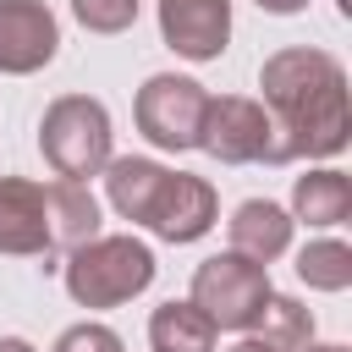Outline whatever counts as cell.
Here are the masks:
<instances>
[{
    "label": "cell",
    "instance_id": "1",
    "mask_svg": "<svg viewBox=\"0 0 352 352\" xmlns=\"http://www.w3.org/2000/svg\"><path fill=\"white\" fill-rule=\"evenodd\" d=\"M258 88L270 104V121L280 132L286 160H330L352 138V104H346V72L330 50H275L258 66Z\"/></svg>",
    "mask_w": 352,
    "mask_h": 352
},
{
    "label": "cell",
    "instance_id": "2",
    "mask_svg": "<svg viewBox=\"0 0 352 352\" xmlns=\"http://www.w3.org/2000/svg\"><path fill=\"white\" fill-rule=\"evenodd\" d=\"M154 280V253L138 236H94L66 258V292L82 308H121Z\"/></svg>",
    "mask_w": 352,
    "mask_h": 352
},
{
    "label": "cell",
    "instance_id": "3",
    "mask_svg": "<svg viewBox=\"0 0 352 352\" xmlns=\"http://www.w3.org/2000/svg\"><path fill=\"white\" fill-rule=\"evenodd\" d=\"M110 110L88 94H60L38 121V148L60 182H88L110 165Z\"/></svg>",
    "mask_w": 352,
    "mask_h": 352
},
{
    "label": "cell",
    "instance_id": "4",
    "mask_svg": "<svg viewBox=\"0 0 352 352\" xmlns=\"http://www.w3.org/2000/svg\"><path fill=\"white\" fill-rule=\"evenodd\" d=\"M270 270L242 258V253H214L192 270V308L214 324V330H253L258 308L270 302Z\"/></svg>",
    "mask_w": 352,
    "mask_h": 352
},
{
    "label": "cell",
    "instance_id": "5",
    "mask_svg": "<svg viewBox=\"0 0 352 352\" xmlns=\"http://www.w3.org/2000/svg\"><path fill=\"white\" fill-rule=\"evenodd\" d=\"M198 148H209L220 165H286V148H280L270 110L258 99H242V94L209 99Z\"/></svg>",
    "mask_w": 352,
    "mask_h": 352
},
{
    "label": "cell",
    "instance_id": "6",
    "mask_svg": "<svg viewBox=\"0 0 352 352\" xmlns=\"http://www.w3.org/2000/svg\"><path fill=\"white\" fill-rule=\"evenodd\" d=\"M204 110H209V94L204 82L192 77H176V72H160L138 88V132L154 143V148H198V132H204Z\"/></svg>",
    "mask_w": 352,
    "mask_h": 352
},
{
    "label": "cell",
    "instance_id": "7",
    "mask_svg": "<svg viewBox=\"0 0 352 352\" xmlns=\"http://www.w3.org/2000/svg\"><path fill=\"white\" fill-rule=\"evenodd\" d=\"M55 50H60V28L44 0H0V72L6 77L44 72Z\"/></svg>",
    "mask_w": 352,
    "mask_h": 352
},
{
    "label": "cell",
    "instance_id": "8",
    "mask_svg": "<svg viewBox=\"0 0 352 352\" xmlns=\"http://www.w3.org/2000/svg\"><path fill=\"white\" fill-rule=\"evenodd\" d=\"M220 214V198L204 176H187V170H170L154 209H148V231L160 242H198Z\"/></svg>",
    "mask_w": 352,
    "mask_h": 352
},
{
    "label": "cell",
    "instance_id": "9",
    "mask_svg": "<svg viewBox=\"0 0 352 352\" xmlns=\"http://www.w3.org/2000/svg\"><path fill=\"white\" fill-rule=\"evenodd\" d=\"M0 253L50 258V192L28 176H0Z\"/></svg>",
    "mask_w": 352,
    "mask_h": 352
},
{
    "label": "cell",
    "instance_id": "10",
    "mask_svg": "<svg viewBox=\"0 0 352 352\" xmlns=\"http://www.w3.org/2000/svg\"><path fill=\"white\" fill-rule=\"evenodd\" d=\"M160 33L187 60H220L231 38V0H160Z\"/></svg>",
    "mask_w": 352,
    "mask_h": 352
},
{
    "label": "cell",
    "instance_id": "11",
    "mask_svg": "<svg viewBox=\"0 0 352 352\" xmlns=\"http://www.w3.org/2000/svg\"><path fill=\"white\" fill-rule=\"evenodd\" d=\"M226 226H231V253H242L253 264H270V258H280L292 248V214L280 204H270V198L236 204V214Z\"/></svg>",
    "mask_w": 352,
    "mask_h": 352
},
{
    "label": "cell",
    "instance_id": "12",
    "mask_svg": "<svg viewBox=\"0 0 352 352\" xmlns=\"http://www.w3.org/2000/svg\"><path fill=\"white\" fill-rule=\"evenodd\" d=\"M165 176H170V170H165L160 160L126 154V160H110V165H104V192H110V204H116V214H121V220L148 226V209H154V198H160Z\"/></svg>",
    "mask_w": 352,
    "mask_h": 352
},
{
    "label": "cell",
    "instance_id": "13",
    "mask_svg": "<svg viewBox=\"0 0 352 352\" xmlns=\"http://www.w3.org/2000/svg\"><path fill=\"white\" fill-rule=\"evenodd\" d=\"M346 214H352V182H346V170L324 165V170H308V176L292 182V220L324 231V226H341Z\"/></svg>",
    "mask_w": 352,
    "mask_h": 352
},
{
    "label": "cell",
    "instance_id": "14",
    "mask_svg": "<svg viewBox=\"0 0 352 352\" xmlns=\"http://www.w3.org/2000/svg\"><path fill=\"white\" fill-rule=\"evenodd\" d=\"M44 192H50V248L55 253H72L99 236V198L88 192V182H55Z\"/></svg>",
    "mask_w": 352,
    "mask_h": 352
},
{
    "label": "cell",
    "instance_id": "15",
    "mask_svg": "<svg viewBox=\"0 0 352 352\" xmlns=\"http://www.w3.org/2000/svg\"><path fill=\"white\" fill-rule=\"evenodd\" d=\"M214 324L192 302H160L148 314V346L154 352H214Z\"/></svg>",
    "mask_w": 352,
    "mask_h": 352
},
{
    "label": "cell",
    "instance_id": "16",
    "mask_svg": "<svg viewBox=\"0 0 352 352\" xmlns=\"http://www.w3.org/2000/svg\"><path fill=\"white\" fill-rule=\"evenodd\" d=\"M253 341H264L270 352H302L308 346V336H314V314L297 302V297H280V292H270V302L258 308V319H253Z\"/></svg>",
    "mask_w": 352,
    "mask_h": 352
},
{
    "label": "cell",
    "instance_id": "17",
    "mask_svg": "<svg viewBox=\"0 0 352 352\" xmlns=\"http://www.w3.org/2000/svg\"><path fill=\"white\" fill-rule=\"evenodd\" d=\"M297 275L314 286V292H346L352 286V248L336 242V236H319L297 253Z\"/></svg>",
    "mask_w": 352,
    "mask_h": 352
},
{
    "label": "cell",
    "instance_id": "18",
    "mask_svg": "<svg viewBox=\"0 0 352 352\" xmlns=\"http://www.w3.org/2000/svg\"><path fill=\"white\" fill-rule=\"evenodd\" d=\"M72 16L88 33H126L138 22V0H72Z\"/></svg>",
    "mask_w": 352,
    "mask_h": 352
},
{
    "label": "cell",
    "instance_id": "19",
    "mask_svg": "<svg viewBox=\"0 0 352 352\" xmlns=\"http://www.w3.org/2000/svg\"><path fill=\"white\" fill-rule=\"evenodd\" d=\"M50 352H126V346H121V336H116L110 324H94V319H82V324L60 330Z\"/></svg>",
    "mask_w": 352,
    "mask_h": 352
},
{
    "label": "cell",
    "instance_id": "20",
    "mask_svg": "<svg viewBox=\"0 0 352 352\" xmlns=\"http://www.w3.org/2000/svg\"><path fill=\"white\" fill-rule=\"evenodd\" d=\"M308 0H258V11H275V16H292V11H302Z\"/></svg>",
    "mask_w": 352,
    "mask_h": 352
},
{
    "label": "cell",
    "instance_id": "21",
    "mask_svg": "<svg viewBox=\"0 0 352 352\" xmlns=\"http://www.w3.org/2000/svg\"><path fill=\"white\" fill-rule=\"evenodd\" d=\"M0 352H33V346H28L22 336H0Z\"/></svg>",
    "mask_w": 352,
    "mask_h": 352
},
{
    "label": "cell",
    "instance_id": "22",
    "mask_svg": "<svg viewBox=\"0 0 352 352\" xmlns=\"http://www.w3.org/2000/svg\"><path fill=\"white\" fill-rule=\"evenodd\" d=\"M226 352H270V346H264V341H253V336H248V341H236V346H226Z\"/></svg>",
    "mask_w": 352,
    "mask_h": 352
},
{
    "label": "cell",
    "instance_id": "23",
    "mask_svg": "<svg viewBox=\"0 0 352 352\" xmlns=\"http://www.w3.org/2000/svg\"><path fill=\"white\" fill-rule=\"evenodd\" d=\"M302 352H346V346H336V341H330V346H302Z\"/></svg>",
    "mask_w": 352,
    "mask_h": 352
}]
</instances>
